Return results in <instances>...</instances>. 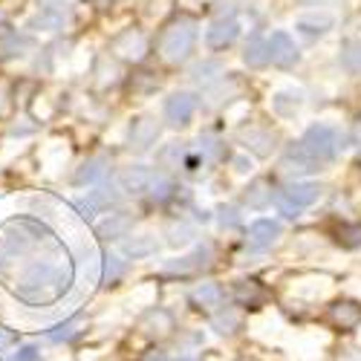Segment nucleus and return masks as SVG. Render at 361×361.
<instances>
[{
	"instance_id": "7c9ffc66",
	"label": "nucleus",
	"mask_w": 361,
	"mask_h": 361,
	"mask_svg": "<svg viewBox=\"0 0 361 361\" xmlns=\"http://www.w3.org/2000/svg\"><path fill=\"white\" fill-rule=\"evenodd\" d=\"M212 326L217 329L220 336H234L237 329H240V312L228 307V310H223V312H217V315H214Z\"/></svg>"
},
{
	"instance_id": "09e8293b",
	"label": "nucleus",
	"mask_w": 361,
	"mask_h": 361,
	"mask_svg": "<svg viewBox=\"0 0 361 361\" xmlns=\"http://www.w3.org/2000/svg\"><path fill=\"white\" fill-rule=\"evenodd\" d=\"M300 4H310V6H318L321 4L324 6V4H329V0H300Z\"/></svg>"
},
{
	"instance_id": "ea45409f",
	"label": "nucleus",
	"mask_w": 361,
	"mask_h": 361,
	"mask_svg": "<svg viewBox=\"0 0 361 361\" xmlns=\"http://www.w3.org/2000/svg\"><path fill=\"white\" fill-rule=\"evenodd\" d=\"M220 226L223 228H240V212L234 205H223L220 208Z\"/></svg>"
},
{
	"instance_id": "c9c22d12",
	"label": "nucleus",
	"mask_w": 361,
	"mask_h": 361,
	"mask_svg": "<svg viewBox=\"0 0 361 361\" xmlns=\"http://www.w3.org/2000/svg\"><path fill=\"white\" fill-rule=\"evenodd\" d=\"M336 240L344 249H358L361 246V226H341L336 231Z\"/></svg>"
},
{
	"instance_id": "6ab92c4d",
	"label": "nucleus",
	"mask_w": 361,
	"mask_h": 361,
	"mask_svg": "<svg viewBox=\"0 0 361 361\" xmlns=\"http://www.w3.org/2000/svg\"><path fill=\"white\" fill-rule=\"evenodd\" d=\"M122 252L133 260L139 257H154L159 252V240L157 234H133V237H125V243H122Z\"/></svg>"
},
{
	"instance_id": "a211bd4d",
	"label": "nucleus",
	"mask_w": 361,
	"mask_h": 361,
	"mask_svg": "<svg viewBox=\"0 0 361 361\" xmlns=\"http://www.w3.org/2000/svg\"><path fill=\"white\" fill-rule=\"evenodd\" d=\"M133 228V217L125 214V212H116V214H107L104 220L96 223V234L102 240H125Z\"/></svg>"
},
{
	"instance_id": "9d476101",
	"label": "nucleus",
	"mask_w": 361,
	"mask_h": 361,
	"mask_svg": "<svg viewBox=\"0 0 361 361\" xmlns=\"http://www.w3.org/2000/svg\"><path fill=\"white\" fill-rule=\"evenodd\" d=\"M67 18H70V9L64 0H49V4H44L38 9V15L29 20V26L41 29V32H58V29H64Z\"/></svg>"
},
{
	"instance_id": "f257e3e1",
	"label": "nucleus",
	"mask_w": 361,
	"mask_h": 361,
	"mask_svg": "<svg viewBox=\"0 0 361 361\" xmlns=\"http://www.w3.org/2000/svg\"><path fill=\"white\" fill-rule=\"evenodd\" d=\"M70 283V266L61 257H44L26 266V272L18 278V298L26 304H49L61 295Z\"/></svg>"
},
{
	"instance_id": "a878e982",
	"label": "nucleus",
	"mask_w": 361,
	"mask_h": 361,
	"mask_svg": "<svg viewBox=\"0 0 361 361\" xmlns=\"http://www.w3.org/2000/svg\"><path fill=\"white\" fill-rule=\"evenodd\" d=\"M223 75H226V70H223V64H220V61H202V64H197V67L191 70L194 84H202V87L217 84Z\"/></svg>"
},
{
	"instance_id": "8fccbe9b",
	"label": "nucleus",
	"mask_w": 361,
	"mask_h": 361,
	"mask_svg": "<svg viewBox=\"0 0 361 361\" xmlns=\"http://www.w3.org/2000/svg\"><path fill=\"white\" fill-rule=\"evenodd\" d=\"M55 361H70V358H67V355H58V358H55Z\"/></svg>"
},
{
	"instance_id": "3c124183",
	"label": "nucleus",
	"mask_w": 361,
	"mask_h": 361,
	"mask_svg": "<svg viewBox=\"0 0 361 361\" xmlns=\"http://www.w3.org/2000/svg\"><path fill=\"white\" fill-rule=\"evenodd\" d=\"M358 142H361V122H358Z\"/></svg>"
},
{
	"instance_id": "bb28decb",
	"label": "nucleus",
	"mask_w": 361,
	"mask_h": 361,
	"mask_svg": "<svg viewBox=\"0 0 361 361\" xmlns=\"http://www.w3.org/2000/svg\"><path fill=\"white\" fill-rule=\"evenodd\" d=\"M32 47H35V38L18 32V29H9V32L4 35V41H0V49H4L6 55H26L23 49H32Z\"/></svg>"
},
{
	"instance_id": "c03bdc74",
	"label": "nucleus",
	"mask_w": 361,
	"mask_h": 361,
	"mask_svg": "<svg viewBox=\"0 0 361 361\" xmlns=\"http://www.w3.org/2000/svg\"><path fill=\"white\" fill-rule=\"evenodd\" d=\"M32 113H35V118H49V116H52V104H49L44 96H38V102H35Z\"/></svg>"
},
{
	"instance_id": "4468645a",
	"label": "nucleus",
	"mask_w": 361,
	"mask_h": 361,
	"mask_svg": "<svg viewBox=\"0 0 361 361\" xmlns=\"http://www.w3.org/2000/svg\"><path fill=\"white\" fill-rule=\"evenodd\" d=\"M110 49L118 58H125V61H142L145 52H147V38L139 32V29H128V32H122L110 44Z\"/></svg>"
},
{
	"instance_id": "2eb2a0df",
	"label": "nucleus",
	"mask_w": 361,
	"mask_h": 361,
	"mask_svg": "<svg viewBox=\"0 0 361 361\" xmlns=\"http://www.w3.org/2000/svg\"><path fill=\"white\" fill-rule=\"evenodd\" d=\"M333 26H336V18L329 15V12H307V15L295 18V29H298V32L304 35V38H310V41L324 38Z\"/></svg>"
},
{
	"instance_id": "c85d7f7f",
	"label": "nucleus",
	"mask_w": 361,
	"mask_h": 361,
	"mask_svg": "<svg viewBox=\"0 0 361 361\" xmlns=\"http://www.w3.org/2000/svg\"><path fill=\"white\" fill-rule=\"evenodd\" d=\"M145 329H147L150 336H165V333H171V329H173L171 312H165V310H150V312L145 315Z\"/></svg>"
},
{
	"instance_id": "a18cd8bd",
	"label": "nucleus",
	"mask_w": 361,
	"mask_h": 361,
	"mask_svg": "<svg viewBox=\"0 0 361 361\" xmlns=\"http://www.w3.org/2000/svg\"><path fill=\"white\" fill-rule=\"evenodd\" d=\"M231 165H234L237 173H249V171H252V159H246V157H234Z\"/></svg>"
},
{
	"instance_id": "473e14b6",
	"label": "nucleus",
	"mask_w": 361,
	"mask_h": 361,
	"mask_svg": "<svg viewBox=\"0 0 361 361\" xmlns=\"http://www.w3.org/2000/svg\"><path fill=\"white\" fill-rule=\"evenodd\" d=\"M272 191H269V185L263 183V179H255V183L246 188V202L252 205V208H266L269 202H272Z\"/></svg>"
},
{
	"instance_id": "b1692460",
	"label": "nucleus",
	"mask_w": 361,
	"mask_h": 361,
	"mask_svg": "<svg viewBox=\"0 0 361 361\" xmlns=\"http://www.w3.org/2000/svg\"><path fill=\"white\" fill-rule=\"evenodd\" d=\"M194 237H197V231H194V226H191V223H185V220H179V223H168V226H165V243H168V246H173V249L194 243Z\"/></svg>"
},
{
	"instance_id": "393cba45",
	"label": "nucleus",
	"mask_w": 361,
	"mask_h": 361,
	"mask_svg": "<svg viewBox=\"0 0 361 361\" xmlns=\"http://www.w3.org/2000/svg\"><path fill=\"white\" fill-rule=\"evenodd\" d=\"M84 324V315L81 312H75L73 318H67L64 324H58L55 329H49V333H47V338L52 341V344H64V341H70V338H75L78 333H81V326Z\"/></svg>"
},
{
	"instance_id": "7ed1b4c3",
	"label": "nucleus",
	"mask_w": 361,
	"mask_h": 361,
	"mask_svg": "<svg viewBox=\"0 0 361 361\" xmlns=\"http://www.w3.org/2000/svg\"><path fill=\"white\" fill-rule=\"evenodd\" d=\"M194 44H197V23L191 18H179L165 29V35L159 41V52L168 64H183L194 52Z\"/></svg>"
},
{
	"instance_id": "9b49d317",
	"label": "nucleus",
	"mask_w": 361,
	"mask_h": 361,
	"mask_svg": "<svg viewBox=\"0 0 361 361\" xmlns=\"http://www.w3.org/2000/svg\"><path fill=\"white\" fill-rule=\"evenodd\" d=\"M237 139L246 150H252L255 157H272V150L278 147V136L266 128H243Z\"/></svg>"
},
{
	"instance_id": "4c0bfd02",
	"label": "nucleus",
	"mask_w": 361,
	"mask_h": 361,
	"mask_svg": "<svg viewBox=\"0 0 361 361\" xmlns=\"http://www.w3.org/2000/svg\"><path fill=\"white\" fill-rule=\"evenodd\" d=\"M116 78H118V67L110 64L107 58H104V61H99V84L107 87V84H116Z\"/></svg>"
},
{
	"instance_id": "ddd939ff",
	"label": "nucleus",
	"mask_w": 361,
	"mask_h": 361,
	"mask_svg": "<svg viewBox=\"0 0 361 361\" xmlns=\"http://www.w3.org/2000/svg\"><path fill=\"white\" fill-rule=\"evenodd\" d=\"M281 171L295 176V173H312V171H321V162H315L304 147H300V142H292L283 157H281Z\"/></svg>"
},
{
	"instance_id": "412c9836",
	"label": "nucleus",
	"mask_w": 361,
	"mask_h": 361,
	"mask_svg": "<svg viewBox=\"0 0 361 361\" xmlns=\"http://www.w3.org/2000/svg\"><path fill=\"white\" fill-rule=\"evenodd\" d=\"M191 304L200 307V310H217V307L223 304V286L214 283V281L194 286V292H191Z\"/></svg>"
},
{
	"instance_id": "423d86ee",
	"label": "nucleus",
	"mask_w": 361,
	"mask_h": 361,
	"mask_svg": "<svg viewBox=\"0 0 361 361\" xmlns=\"http://www.w3.org/2000/svg\"><path fill=\"white\" fill-rule=\"evenodd\" d=\"M266 47H269V64H275L281 70H289L300 61V52L292 41L289 32H283V29H278V32H272L266 38Z\"/></svg>"
},
{
	"instance_id": "f3484780",
	"label": "nucleus",
	"mask_w": 361,
	"mask_h": 361,
	"mask_svg": "<svg viewBox=\"0 0 361 361\" xmlns=\"http://www.w3.org/2000/svg\"><path fill=\"white\" fill-rule=\"evenodd\" d=\"M154 176H157L154 168L130 165V168H125L122 173H118V185H122V191H128V194H147L150 183H154Z\"/></svg>"
},
{
	"instance_id": "72a5a7b5",
	"label": "nucleus",
	"mask_w": 361,
	"mask_h": 361,
	"mask_svg": "<svg viewBox=\"0 0 361 361\" xmlns=\"http://www.w3.org/2000/svg\"><path fill=\"white\" fill-rule=\"evenodd\" d=\"M333 321L341 324V326H355L361 321V307L358 304H350V300H344V304H336L333 307Z\"/></svg>"
},
{
	"instance_id": "f03ea898",
	"label": "nucleus",
	"mask_w": 361,
	"mask_h": 361,
	"mask_svg": "<svg viewBox=\"0 0 361 361\" xmlns=\"http://www.w3.org/2000/svg\"><path fill=\"white\" fill-rule=\"evenodd\" d=\"M347 136L333 128V125H324V122H315L304 130V139H300V147L315 159V162H333L341 150L347 147Z\"/></svg>"
},
{
	"instance_id": "c756f323",
	"label": "nucleus",
	"mask_w": 361,
	"mask_h": 361,
	"mask_svg": "<svg viewBox=\"0 0 361 361\" xmlns=\"http://www.w3.org/2000/svg\"><path fill=\"white\" fill-rule=\"evenodd\" d=\"M341 67L353 75H361V41H347L341 47Z\"/></svg>"
},
{
	"instance_id": "37998d69",
	"label": "nucleus",
	"mask_w": 361,
	"mask_h": 361,
	"mask_svg": "<svg viewBox=\"0 0 361 361\" xmlns=\"http://www.w3.org/2000/svg\"><path fill=\"white\" fill-rule=\"evenodd\" d=\"M18 344V333L15 329H6V326H0V353H4L6 347Z\"/></svg>"
},
{
	"instance_id": "1a4fd4ad",
	"label": "nucleus",
	"mask_w": 361,
	"mask_h": 361,
	"mask_svg": "<svg viewBox=\"0 0 361 361\" xmlns=\"http://www.w3.org/2000/svg\"><path fill=\"white\" fill-rule=\"evenodd\" d=\"M237 35H240V20H237L234 12H228V15H220L212 26H208L205 44L212 49H226V47H231L237 41Z\"/></svg>"
},
{
	"instance_id": "4be33fe9",
	"label": "nucleus",
	"mask_w": 361,
	"mask_h": 361,
	"mask_svg": "<svg viewBox=\"0 0 361 361\" xmlns=\"http://www.w3.org/2000/svg\"><path fill=\"white\" fill-rule=\"evenodd\" d=\"M104 176H107V162H104L102 157H96V159H87V162L75 171L73 183H75V185H99V183H104Z\"/></svg>"
},
{
	"instance_id": "dca6fc26",
	"label": "nucleus",
	"mask_w": 361,
	"mask_h": 361,
	"mask_svg": "<svg viewBox=\"0 0 361 361\" xmlns=\"http://www.w3.org/2000/svg\"><path fill=\"white\" fill-rule=\"evenodd\" d=\"M157 136H159L157 116H139V118H133V125H130L128 145H130L133 150H147L150 145L157 142Z\"/></svg>"
},
{
	"instance_id": "79ce46f5",
	"label": "nucleus",
	"mask_w": 361,
	"mask_h": 361,
	"mask_svg": "<svg viewBox=\"0 0 361 361\" xmlns=\"http://www.w3.org/2000/svg\"><path fill=\"white\" fill-rule=\"evenodd\" d=\"M154 292H157L154 286L145 283V286H139V289L133 292V298H130V300H133V304H142V307H150V298H154Z\"/></svg>"
},
{
	"instance_id": "de8ad7c7",
	"label": "nucleus",
	"mask_w": 361,
	"mask_h": 361,
	"mask_svg": "<svg viewBox=\"0 0 361 361\" xmlns=\"http://www.w3.org/2000/svg\"><path fill=\"white\" fill-rule=\"evenodd\" d=\"M338 361H361V350H347Z\"/></svg>"
},
{
	"instance_id": "e433bc0d",
	"label": "nucleus",
	"mask_w": 361,
	"mask_h": 361,
	"mask_svg": "<svg viewBox=\"0 0 361 361\" xmlns=\"http://www.w3.org/2000/svg\"><path fill=\"white\" fill-rule=\"evenodd\" d=\"M162 162H173V165L185 162V147H183V142H171V145L162 150Z\"/></svg>"
},
{
	"instance_id": "49530a36",
	"label": "nucleus",
	"mask_w": 361,
	"mask_h": 361,
	"mask_svg": "<svg viewBox=\"0 0 361 361\" xmlns=\"http://www.w3.org/2000/svg\"><path fill=\"white\" fill-rule=\"evenodd\" d=\"M147 361H194V358L191 355H183V358H179V355L176 358H171V355H150Z\"/></svg>"
},
{
	"instance_id": "5701e85b",
	"label": "nucleus",
	"mask_w": 361,
	"mask_h": 361,
	"mask_svg": "<svg viewBox=\"0 0 361 361\" xmlns=\"http://www.w3.org/2000/svg\"><path fill=\"white\" fill-rule=\"evenodd\" d=\"M243 61H246V67H252V70H260V67L269 64L266 38H260V35H252V38H249V44H246V49H243Z\"/></svg>"
},
{
	"instance_id": "f8f14e48",
	"label": "nucleus",
	"mask_w": 361,
	"mask_h": 361,
	"mask_svg": "<svg viewBox=\"0 0 361 361\" xmlns=\"http://www.w3.org/2000/svg\"><path fill=\"white\" fill-rule=\"evenodd\" d=\"M307 104V96L300 87H283V90H275L272 93V110L275 116L281 118H295Z\"/></svg>"
},
{
	"instance_id": "f704fd0d",
	"label": "nucleus",
	"mask_w": 361,
	"mask_h": 361,
	"mask_svg": "<svg viewBox=\"0 0 361 361\" xmlns=\"http://www.w3.org/2000/svg\"><path fill=\"white\" fill-rule=\"evenodd\" d=\"M173 191H176V185L171 183L168 176H162V173H157V176H154V183H150V188H147V194L154 197L157 202L171 200V197H173Z\"/></svg>"
},
{
	"instance_id": "a19ab883",
	"label": "nucleus",
	"mask_w": 361,
	"mask_h": 361,
	"mask_svg": "<svg viewBox=\"0 0 361 361\" xmlns=\"http://www.w3.org/2000/svg\"><path fill=\"white\" fill-rule=\"evenodd\" d=\"M38 358H41L38 344H23V347H18L15 355H12V361H38Z\"/></svg>"
},
{
	"instance_id": "cd10ccee",
	"label": "nucleus",
	"mask_w": 361,
	"mask_h": 361,
	"mask_svg": "<svg viewBox=\"0 0 361 361\" xmlns=\"http://www.w3.org/2000/svg\"><path fill=\"white\" fill-rule=\"evenodd\" d=\"M125 272H128V263L118 257V255H104V260H102V281L107 283V286H113V283H118L125 278Z\"/></svg>"
},
{
	"instance_id": "58836bf2",
	"label": "nucleus",
	"mask_w": 361,
	"mask_h": 361,
	"mask_svg": "<svg viewBox=\"0 0 361 361\" xmlns=\"http://www.w3.org/2000/svg\"><path fill=\"white\" fill-rule=\"evenodd\" d=\"M237 300L240 304H255V300H260V289L252 286V283H237Z\"/></svg>"
},
{
	"instance_id": "aec40b11",
	"label": "nucleus",
	"mask_w": 361,
	"mask_h": 361,
	"mask_svg": "<svg viewBox=\"0 0 361 361\" xmlns=\"http://www.w3.org/2000/svg\"><path fill=\"white\" fill-rule=\"evenodd\" d=\"M67 157H70V147L67 142L61 139H52L41 147V165L47 168V173H58L64 165H67Z\"/></svg>"
},
{
	"instance_id": "39448f33",
	"label": "nucleus",
	"mask_w": 361,
	"mask_h": 361,
	"mask_svg": "<svg viewBox=\"0 0 361 361\" xmlns=\"http://www.w3.org/2000/svg\"><path fill=\"white\" fill-rule=\"evenodd\" d=\"M197 107H200V99L194 93H188V90H179V93L168 96V102H165V122L171 128H185L194 118Z\"/></svg>"
},
{
	"instance_id": "20e7f679",
	"label": "nucleus",
	"mask_w": 361,
	"mask_h": 361,
	"mask_svg": "<svg viewBox=\"0 0 361 361\" xmlns=\"http://www.w3.org/2000/svg\"><path fill=\"white\" fill-rule=\"evenodd\" d=\"M321 194H324L321 183H292V185L281 188V191L272 197V202L278 205V212H281L283 217H298L300 212H304V208L315 205V202L321 200Z\"/></svg>"
},
{
	"instance_id": "2f4dec72",
	"label": "nucleus",
	"mask_w": 361,
	"mask_h": 361,
	"mask_svg": "<svg viewBox=\"0 0 361 361\" xmlns=\"http://www.w3.org/2000/svg\"><path fill=\"white\" fill-rule=\"evenodd\" d=\"M197 154H200L202 159H220V157H223V142H220V136H214V133H200V139H197Z\"/></svg>"
},
{
	"instance_id": "0eeeda50",
	"label": "nucleus",
	"mask_w": 361,
	"mask_h": 361,
	"mask_svg": "<svg viewBox=\"0 0 361 361\" xmlns=\"http://www.w3.org/2000/svg\"><path fill=\"white\" fill-rule=\"evenodd\" d=\"M214 260V249L212 243H200L194 246L191 255H183V257H173L162 266V272L168 275H188V272H197V269H205V266H212Z\"/></svg>"
},
{
	"instance_id": "6e6552de",
	"label": "nucleus",
	"mask_w": 361,
	"mask_h": 361,
	"mask_svg": "<svg viewBox=\"0 0 361 361\" xmlns=\"http://www.w3.org/2000/svg\"><path fill=\"white\" fill-rule=\"evenodd\" d=\"M281 237H283V226H281L278 220H269V217H260V220H255V223L246 228L249 246L257 249V252L272 249Z\"/></svg>"
}]
</instances>
